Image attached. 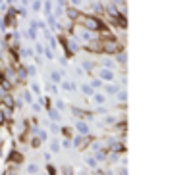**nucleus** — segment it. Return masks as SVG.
<instances>
[{
    "instance_id": "nucleus-1",
    "label": "nucleus",
    "mask_w": 189,
    "mask_h": 175,
    "mask_svg": "<svg viewBox=\"0 0 189 175\" xmlns=\"http://www.w3.org/2000/svg\"><path fill=\"white\" fill-rule=\"evenodd\" d=\"M114 77H116V73L112 71V67H104V70H101V79H104V81H114Z\"/></svg>"
},
{
    "instance_id": "nucleus-2",
    "label": "nucleus",
    "mask_w": 189,
    "mask_h": 175,
    "mask_svg": "<svg viewBox=\"0 0 189 175\" xmlns=\"http://www.w3.org/2000/svg\"><path fill=\"white\" fill-rule=\"evenodd\" d=\"M75 129H77V133H79V135H87L89 133V125L83 123V121H79V123L75 125Z\"/></svg>"
},
{
    "instance_id": "nucleus-3",
    "label": "nucleus",
    "mask_w": 189,
    "mask_h": 175,
    "mask_svg": "<svg viewBox=\"0 0 189 175\" xmlns=\"http://www.w3.org/2000/svg\"><path fill=\"white\" fill-rule=\"evenodd\" d=\"M93 98H94V102H97V104H104V102H106V96H104V94H101V92H94Z\"/></svg>"
},
{
    "instance_id": "nucleus-4",
    "label": "nucleus",
    "mask_w": 189,
    "mask_h": 175,
    "mask_svg": "<svg viewBox=\"0 0 189 175\" xmlns=\"http://www.w3.org/2000/svg\"><path fill=\"white\" fill-rule=\"evenodd\" d=\"M60 87H62V89H66V91H75V83H71V81H64V83H60Z\"/></svg>"
},
{
    "instance_id": "nucleus-5",
    "label": "nucleus",
    "mask_w": 189,
    "mask_h": 175,
    "mask_svg": "<svg viewBox=\"0 0 189 175\" xmlns=\"http://www.w3.org/2000/svg\"><path fill=\"white\" fill-rule=\"evenodd\" d=\"M62 75H64L62 71H52V73H50V77H52V81H54V83H60Z\"/></svg>"
},
{
    "instance_id": "nucleus-6",
    "label": "nucleus",
    "mask_w": 189,
    "mask_h": 175,
    "mask_svg": "<svg viewBox=\"0 0 189 175\" xmlns=\"http://www.w3.org/2000/svg\"><path fill=\"white\" fill-rule=\"evenodd\" d=\"M81 91L85 92V94H94V89H93V87H89V85H83Z\"/></svg>"
},
{
    "instance_id": "nucleus-7",
    "label": "nucleus",
    "mask_w": 189,
    "mask_h": 175,
    "mask_svg": "<svg viewBox=\"0 0 189 175\" xmlns=\"http://www.w3.org/2000/svg\"><path fill=\"white\" fill-rule=\"evenodd\" d=\"M41 6H43V2H41V0H33V6H31V8H33V12H39Z\"/></svg>"
},
{
    "instance_id": "nucleus-8",
    "label": "nucleus",
    "mask_w": 189,
    "mask_h": 175,
    "mask_svg": "<svg viewBox=\"0 0 189 175\" xmlns=\"http://www.w3.org/2000/svg\"><path fill=\"white\" fill-rule=\"evenodd\" d=\"M25 37H27V39H31V41H35V39H37V31L31 29V31H27V33H25Z\"/></svg>"
},
{
    "instance_id": "nucleus-9",
    "label": "nucleus",
    "mask_w": 189,
    "mask_h": 175,
    "mask_svg": "<svg viewBox=\"0 0 189 175\" xmlns=\"http://www.w3.org/2000/svg\"><path fill=\"white\" fill-rule=\"evenodd\" d=\"M45 12L48 14V15H50V12H52V2H50V0H46V2H45Z\"/></svg>"
},
{
    "instance_id": "nucleus-10",
    "label": "nucleus",
    "mask_w": 189,
    "mask_h": 175,
    "mask_svg": "<svg viewBox=\"0 0 189 175\" xmlns=\"http://www.w3.org/2000/svg\"><path fill=\"white\" fill-rule=\"evenodd\" d=\"M31 91L39 94V92H41V87H39V83H31Z\"/></svg>"
},
{
    "instance_id": "nucleus-11",
    "label": "nucleus",
    "mask_w": 189,
    "mask_h": 175,
    "mask_svg": "<svg viewBox=\"0 0 189 175\" xmlns=\"http://www.w3.org/2000/svg\"><path fill=\"white\" fill-rule=\"evenodd\" d=\"M102 87V81H101V79H94V81H93V89H101Z\"/></svg>"
},
{
    "instance_id": "nucleus-12",
    "label": "nucleus",
    "mask_w": 189,
    "mask_h": 175,
    "mask_svg": "<svg viewBox=\"0 0 189 175\" xmlns=\"http://www.w3.org/2000/svg\"><path fill=\"white\" fill-rule=\"evenodd\" d=\"M116 91H118V87H114V85H108L106 87V92H110V94H114Z\"/></svg>"
},
{
    "instance_id": "nucleus-13",
    "label": "nucleus",
    "mask_w": 189,
    "mask_h": 175,
    "mask_svg": "<svg viewBox=\"0 0 189 175\" xmlns=\"http://www.w3.org/2000/svg\"><path fill=\"white\" fill-rule=\"evenodd\" d=\"M87 166L94 167V166H97V160H94V158H91V156H89V158H87Z\"/></svg>"
},
{
    "instance_id": "nucleus-14",
    "label": "nucleus",
    "mask_w": 189,
    "mask_h": 175,
    "mask_svg": "<svg viewBox=\"0 0 189 175\" xmlns=\"http://www.w3.org/2000/svg\"><path fill=\"white\" fill-rule=\"evenodd\" d=\"M43 54H45L46 58H48V60H52V58H54V54H52V50H48V48H45V52H43Z\"/></svg>"
},
{
    "instance_id": "nucleus-15",
    "label": "nucleus",
    "mask_w": 189,
    "mask_h": 175,
    "mask_svg": "<svg viewBox=\"0 0 189 175\" xmlns=\"http://www.w3.org/2000/svg\"><path fill=\"white\" fill-rule=\"evenodd\" d=\"M35 50L39 52V54H43V52H45V46H43V44H39V42H37V44H35Z\"/></svg>"
},
{
    "instance_id": "nucleus-16",
    "label": "nucleus",
    "mask_w": 189,
    "mask_h": 175,
    "mask_svg": "<svg viewBox=\"0 0 189 175\" xmlns=\"http://www.w3.org/2000/svg\"><path fill=\"white\" fill-rule=\"evenodd\" d=\"M83 67H85L87 71H91L93 70V62H83Z\"/></svg>"
},
{
    "instance_id": "nucleus-17",
    "label": "nucleus",
    "mask_w": 189,
    "mask_h": 175,
    "mask_svg": "<svg viewBox=\"0 0 189 175\" xmlns=\"http://www.w3.org/2000/svg\"><path fill=\"white\" fill-rule=\"evenodd\" d=\"M50 118H52V119H54V121H56V119H58V118H60V114H58V112H56V110H50Z\"/></svg>"
},
{
    "instance_id": "nucleus-18",
    "label": "nucleus",
    "mask_w": 189,
    "mask_h": 175,
    "mask_svg": "<svg viewBox=\"0 0 189 175\" xmlns=\"http://www.w3.org/2000/svg\"><path fill=\"white\" fill-rule=\"evenodd\" d=\"M81 39L83 41H91V35H89L87 31H81Z\"/></svg>"
},
{
    "instance_id": "nucleus-19",
    "label": "nucleus",
    "mask_w": 189,
    "mask_h": 175,
    "mask_svg": "<svg viewBox=\"0 0 189 175\" xmlns=\"http://www.w3.org/2000/svg\"><path fill=\"white\" fill-rule=\"evenodd\" d=\"M27 73H29V75H35V73H37V67L35 66H29L27 67Z\"/></svg>"
},
{
    "instance_id": "nucleus-20",
    "label": "nucleus",
    "mask_w": 189,
    "mask_h": 175,
    "mask_svg": "<svg viewBox=\"0 0 189 175\" xmlns=\"http://www.w3.org/2000/svg\"><path fill=\"white\" fill-rule=\"evenodd\" d=\"M25 100L31 104V102H33V94H31V92H25Z\"/></svg>"
},
{
    "instance_id": "nucleus-21",
    "label": "nucleus",
    "mask_w": 189,
    "mask_h": 175,
    "mask_svg": "<svg viewBox=\"0 0 189 175\" xmlns=\"http://www.w3.org/2000/svg\"><path fill=\"white\" fill-rule=\"evenodd\" d=\"M46 89H48L50 92H56V85H52V83H50V85H46Z\"/></svg>"
},
{
    "instance_id": "nucleus-22",
    "label": "nucleus",
    "mask_w": 189,
    "mask_h": 175,
    "mask_svg": "<svg viewBox=\"0 0 189 175\" xmlns=\"http://www.w3.org/2000/svg\"><path fill=\"white\" fill-rule=\"evenodd\" d=\"M56 106H58V108H60V110H64V108H66V104H64V102H62V100H56Z\"/></svg>"
},
{
    "instance_id": "nucleus-23",
    "label": "nucleus",
    "mask_w": 189,
    "mask_h": 175,
    "mask_svg": "<svg viewBox=\"0 0 189 175\" xmlns=\"http://www.w3.org/2000/svg\"><path fill=\"white\" fill-rule=\"evenodd\" d=\"M37 169H39V167H37L35 164H31V166H29V171H31V173H37Z\"/></svg>"
},
{
    "instance_id": "nucleus-24",
    "label": "nucleus",
    "mask_w": 189,
    "mask_h": 175,
    "mask_svg": "<svg viewBox=\"0 0 189 175\" xmlns=\"http://www.w3.org/2000/svg\"><path fill=\"white\" fill-rule=\"evenodd\" d=\"M118 96H120V100H125V96H128V94H125V91H124V92H120Z\"/></svg>"
},
{
    "instance_id": "nucleus-25",
    "label": "nucleus",
    "mask_w": 189,
    "mask_h": 175,
    "mask_svg": "<svg viewBox=\"0 0 189 175\" xmlns=\"http://www.w3.org/2000/svg\"><path fill=\"white\" fill-rule=\"evenodd\" d=\"M71 4H73V6H79V4H81V0H71Z\"/></svg>"
}]
</instances>
